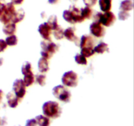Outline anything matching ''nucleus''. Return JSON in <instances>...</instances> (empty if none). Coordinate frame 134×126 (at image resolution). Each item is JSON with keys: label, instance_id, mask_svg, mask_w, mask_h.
Returning <instances> with one entry per match:
<instances>
[{"label": "nucleus", "instance_id": "nucleus-37", "mask_svg": "<svg viewBox=\"0 0 134 126\" xmlns=\"http://www.w3.org/2000/svg\"><path fill=\"white\" fill-rule=\"evenodd\" d=\"M3 97V92L2 90L0 89V103H1V101H2Z\"/></svg>", "mask_w": 134, "mask_h": 126}, {"label": "nucleus", "instance_id": "nucleus-32", "mask_svg": "<svg viewBox=\"0 0 134 126\" xmlns=\"http://www.w3.org/2000/svg\"><path fill=\"white\" fill-rule=\"evenodd\" d=\"M7 47V44L6 41L3 39H0V52L5 51Z\"/></svg>", "mask_w": 134, "mask_h": 126}, {"label": "nucleus", "instance_id": "nucleus-20", "mask_svg": "<svg viewBox=\"0 0 134 126\" xmlns=\"http://www.w3.org/2000/svg\"><path fill=\"white\" fill-rule=\"evenodd\" d=\"M37 125L41 126H48L50 125V119L48 117L44 116L39 115L35 117Z\"/></svg>", "mask_w": 134, "mask_h": 126}, {"label": "nucleus", "instance_id": "nucleus-22", "mask_svg": "<svg viewBox=\"0 0 134 126\" xmlns=\"http://www.w3.org/2000/svg\"><path fill=\"white\" fill-rule=\"evenodd\" d=\"M81 14L85 19H90L92 16L93 11L89 7L86 6V7L81 9Z\"/></svg>", "mask_w": 134, "mask_h": 126}, {"label": "nucleus", "instance_id": "nucleus-27", "mask_svg": "<svg viewBox=\"0 0 134 126\" xmlns=\"http://www.w3.org/2000/svg\"><path fill=\"white\" fill-rule=\"evenodd\" d=\"M95 51H94V48H82L81 49V54L83 55L85 57H90L91 56L94 55Z\"/></svg>", "mask_w": 134, "mask_h": 126}, {"label": "nucleus", "instance_id": "nucleus-8", "mask_svg": "<svg viewBox=\"0 0 134 126\" xmlns=\"http://www.w3.org/2000/svg\"><path fill=\"white\" fill-rule=\"evenodd\" d=\"M13 89L14 93L19 98H22L26 94V85L24 83L23 80H21V79L16 80L13 83Z\"/></svg>", "mask_w": 134, "mask_h": 126}, {"label": "nucleus", "instance_id": "nucleus-7", "mask_svg": "<svg viewBox=\"0 0 134 126\" xmlns=\"http://www.w3.org/2000/svg\"><path fill=\"white\" fill-rule=\"evenodd\" d=\"M62 81L64 85L70 87H75L78 83V76L73 71L67 72L63 75Z\"/></svg>", "mask_w": 134, "mask_h": 126}, {"label": "nucleus", "instance_id": "nucleus-36", "mask_svg": "<svg viewBox=\"0 0 134 126\" xmlns=\"http://www.w3.org/2000/svg\"><path fill=\"white\" fill-rule=\"evenodd\" d=\"M59 0H48V3L50 4H56L58 2Z\"/></svg>", "mask_w": 134, "mask_h": 126}, {"label": "nucleus", "instance_id": "nucleus-4", "mask_svg": "<svg viewBox=\"0 0 134 126\" xmlns=\"http://www.w3.org/2000/svg\"><path fill=\"white\" fill-rule=\"evenodd\" d=\"M94 20L95 21L99 22L103 26L109 27L115 23L116 20V17L111 11L105 12L104 14H102V13L99 12L94 16Z\"/></svg>", "mask_w": 134, "mask_h": 126}, {"label": "nucleus", "instance_id": "nucleus-24", "mask_svg": "<svg viewBox=\"0 0 134 126\" xmlns=\"http://www.w3.org/2000/svg\"><path fill=\"white\" fill-rule=\"evenodd\" d=\"M64 30H63L62 28L60 27L58 25L57 28L56 29L54 30L53 34L54 38H56L58 40H60V39H62L64 38Z\"/></svg>", "mask_w": 134, "mask_h": 126}, {"label": "nucleus", "instance_id": "nucleus-28", "mask_svg": "<svg viewBox=\"0 0 134 126\" xmlns=\"http://www.w3.org/2000/svg\"><path fill=\"white\" fill-rule=\"evenodd\" d=\"M75 60L78 64H82V65L87 64V60L86 57L81 54H77L75 56Z\"/></svg>", "mask_w": 134, "mask_h": 126}, {"label": "nucleus", "instance_id": "nucleus-9", "mask_svg": "<svg viewBox=\"0 0 134 126\" xmlns=\"http://www.w3.org/2000/svg\"><path fill=\"white\" fill-rule=\"evenodd\" d=\"M90 30L91 34L97 38H102L105 34V30L102 24L98 21L92 22L90 24Z\"/></svg>", "mask_w": 134, "mask_h": 126}, {"label": "nucleus", "instance_id": "nucleus-12", "mask_svg": "<svg viewBox=\"0 0 134 126\" xmlns=\"http://www.w3.org/2000/svg\"><path fill=\"white\" fill-rule=\"evenodd\" d=\"M94 42L92 37L88 35H83L81 39L80 47L82 48H94Z\"/></svg>", "mask_w": 134, "mask_h": 126}, {"label": "nucleus", "instance_id": "nucleus-2", "mask_svg": "<svg viewBox=\"0 0 134 126\" xmlns=\"http://www.w3.org/2000/svg\"><path fill=\"white\" fill-rule=\"evenodd\" d=\"M64 20L70 24L81 23L85 20V18L81 14V10L75 6H70L68 10H65L63 13Z\"/></svg>", "mask_w": 134, "mask_h": 126}, {"label": "nucleus", "instance_id": "nucleus-15", "mask_svg": "<svg viewBox=\"0 0 134 126\" xmlns=\"http://www.w3.org/2000/svg\"><path fill=\"white\" fill-rule=\"evenodd\" d=\"M16 24L13 23V22H10L9 23L5 24V26L3 27V32L5 35H10L14 34V33L16 32Z\"/></svg>", "mask_w": 134, "mask_h": 126}, {"label": "nucleus", "instance_id": "nucleus-31", "mask_svg": "<svg viewBox=\"0 0 134 126\" xmlns=\"http://www.w3.org/2000/svg\"><path fill=\"white\" fill-rule=\"evenodd\" d=\"M98 0H83V2L87 7H92L96 4Z\"/></svg>", "mask_w": 134, "mask_h": 126}, {"label": "nucleus", "instance_id": "nucleus-33", "mask_svg": "<svg viewBox=\"0 0 134 126\" xmlns=\"http://www.w3.org/2000/svg\"><path fill=\"white\" fill-rule=\"evenodd\" d=\"M26 125L27 126H31V125H37V123L36 120L35 119H29V120L27 121L26 122Z\"/></svg>", "mask_w": 134, "mask_h": 126}, {"label": "nucleus", "instance_id": "nucleus-38", "mask_svg": "<svg viewBox=\"0 0 134 126\" xmlns=\"http://www.w3.org/2000/svg\"><path fill=\"white\" fill-rule=\"evenodd\" d=\"M2 64H3V59H0V66L2 65Z\"/></svg>", "mask_w": 134, "mask_h": 126}, {"label": "nucleus", "instance_id": "nucleus-23", "mask_svg": "<svg viewBox=\"0 0 134 126\" xmlns=\"http://www.w3.org/2000/svg\"><path fill=\"white\" fill-rule=\"evenodd\" d=\"M47 23H48V24L49 25L51 30H54V29H56V28L58 26V24L57 17L55 15L51 16V17L48 18V21H47Z\"/></svg>", "mask_w": 134, "mask_h": 126}, {"label": "nucleus", "instance_id": "nucleus-21", "mask_svg": "<svg viewBox=\"0 0 134 126\" xmlns=\"http://www.w3.org/2000/svg\"><path fill=\"white\" fill-rule=\"evenodd\" d=\"M24 77L23 81L26 87L31 86L34 83V81H35V77H34V75L33 74V72L32 73L24 75Z\"/></svg>", "mask_w": 134, "mask_h": 126}, {"label": "nucleus", "instance_id": "nucleus-16", "mask_svg": "<svg viewBox=\"0 0 134 126\" xmlns=\"http://www.w3.org/2000/svg\"><path fill=\"white\" fill-rule=\"evenodd\" d=\"M38 68L41 73H45V72H48L49 70L48 59L43 57L41 58L38 62Z\"/></svg>", "mask_w": 134, "mask_h": 126}, {"label": "nucleus", "instance_id": "nucleus-13", "mask_svg": "<svg viewBox=\"0 0 134 126\" xmlns=\"http://www.w3.org/2000/svg\"><path fill=\"white\" fill-rule=\"evenodd\" d=\"M7 98L8 104L10 108H16L18 106V103H19L20 98L13 91L9 92L7 94Z\"/></svg>", "mask_w": 134, "mask_h": 126}, {"label": "nucleus", "instance_id": "nucleus-29", "mask_svg": "<svg viewBox=\"0 0 134 126\" xmlns=\"http://www.w3.org/2000/svg\"><path fill=\"white\" fill-rule=\"evenodd\" d=\"M36 81L41 86H44L46 84V76L43 74H37L35 76Z\"/></svg>", "mask_w": 134, "mask_h": 126}, {"label": "nucleus", "instance_id": "nucleus-18", "mask_svg": "<svg viewBox=\"0 0 134 126\" xmlns=\"http://www.w3.org/2000/svg\"><path fill=\"white\" fill-rule=\"evenodd\" d=\"M99 4L102 11H109L111 9L112 0H99Z\"/></svg>", "mask_w": 134, "mask_h": 126}, {"label": "nucleus", "instance_id": "nucleus-10", "mask_svg": "<svg viewBox=\"0 0 134 126\" xmlns=\"http://www.w3.org/2000/svg\"><path fill=\"white\" fill-rule=\"evenodd\" d=\"M51 30H51V28H50L49 25L48 24L47 22L41 24L39 26V28H38V32H39L41 37L44 40H50L51 35Z\"/></svg>", "mask_w": 134, "mask_h": 126}, {"label": "nucleus", "instance_id": "nucleus-11", "mask_svg": "<svg viewBox=\"0 0 134 126\" xmlns=\"http://www.w3.org/2000/svg\"><path fill=\"white\" fill-rule=\"evenodd\" d=\"M75 28L73 27H69L64 30V38H66L69 41H73L77 45H78V43L79 42V38L75 35Z\"/></svg>", "mask_w": 134, "mask_h": 126}, {"label": "nucleus", "instance_id": "nucleus-30", "mask_svg": "<svg viewBox=\"0 0 134 126\" xmlns=\"http://www.w3.org/2000/svg\"><path fill=\"white\" fill-rule=\"evenodd\" d=\"M130 17L129 13L128 11H124V10H121L119 13V18L120 20H125L128 19Z\"/></svg>", "mask_w": 134, "mask_h": 126}, {"label": "nucleus", "instance_id": "nucleus-17", "mask_svg": "<svg viewBox=\"0 0 134 126\" xmlns=\"http://www.w3.org/2000/svg\"><path fill=\"white\" fill-rule=\"evenodd\" d=\"M95 52H97L98 54H103L105 52H109V45L107 43L104 42H101L97 46H96L94 48Z\"/></svg>", "mask_w": 134, "mask_h": 126}, {"label": "nucleus", "instance_id": "nucleus-5", "mask_svg": "<svg viewBox=\"0 0 134 126\" xmlns=\"http://www.w3.org/2000/svg\"><path fill=\"white\" fill-rule=\"evenodd\" d=\"M52 94L57 99L64 102H69L71 97L69 91L64 85L54 87L52 89Z\"/></svg>", "mask_w": 134, "mask_h": 126}, {"label": "nucleus", "instance_id": "nucleus-3", "mask_svg": "<svg viewBox=\"0 0 134 126\" xmlns=\"http://www.w3.org/2000/svg\"><path fill=\"white\" fill-rule=\"evenodd\" d=\"M41 47L42 49L41 51L42 57L45 58L48 60L52 58L54 54L56 53L59 49L58 46L56 43L50 41V40L42 41L41 43Z\"/></svg>", "mask_w": 134, "mask_h": 126}, {"label": "nucleus", "instance_id": "nucleus-34", "mask_svg": "<svg viewBox=\"0 0 134 126\" xmlns=\"http://www.w3.org/2000/svg\"><path fill=\"white\" fill-rule=\"evenodd\" d=\"M24 0H11V2L15 5H20L22 3Z\"/></svg>", "mask_w": 134, "mask_h": 126}, {"label": "nucleus", "instance_id": "nucleus-25", "mask_svg": "<svg viewBox=\"0 0 134 126\" xmlns=\"http://www.w3.org/2000/svg\"><path fill=\"white\" fill-rule=\"evenodd\" d=\"M22 73L23 75L32 73L31 71V64L30 62H25L22 66Z\"/></svg>", "mask_w": 134, "mask_h": 126}, {"label": "nucleus", "instance_id": "nucleus-35", "mask_svg": "<svg viewBox=\"0 0 134 126\" xmlns=\"http://www.w3.org/2000/svg\"><path fill=\"white\" fill-rule=\"evenodd\" d=\"M5 4L3 3L0 2V14H1V13H2L3 10L4 8H5Z\"/></svg>", "mask_w": 134, "mask_h": 126}, {"label": "nucleus", "instance_id": "nucleus-19", "mask_svg": "<svg viewBox=\"0 0 134 126\" xmlns=\"http://www.w3.org/2000/svg\"><path fill=\"white\" fill-rule=\"evenodd\" d=\"M133 4L131 0H124L120 3V9L124 11H130L133 9Z\"/></svg>", "mask_w": 134, "mask_h": 126}, {"label": "nucleus", "instance_id": "nucleus-14", "mask_svg": "<svg viewBox=\"0 0 134 126\" xmlns=\"http://www.w3.org/2000/svg\"><path fill=\"white\" fill-rule=\"evenodd\" d=\"M25 17V12L22 9H19V10L15 11L14 14L12 17L10 22H13L14 24H17L18 22H21L22 20Z\"/></svg>", "mask_w": 134, "mask_h": 126}, {"label": "nucleus", "instance_id": "nucleus-26", "mask_svg": "<svg viewBox=\"0 0 134 126\" xmlns=\"http://www.w3.org/2000/svg\"><path fill=\"white\" fill-rule=\"evenodd\" d=\"M5 41H6L7 45L14 46L18 43V39L15 35L13 34V35H10V36L7 37Z\"/></svg>", "mask_w": 134, "mask_h": 126}, {"label": "nucleus", "instance_id": "nucleus-6", "mask_svg": "<svg viewBox=\"0 0 134 126\" xmlns=\"http://www.w3.org/2000/svg\"><path fill=\"white\" fill-rule=\"evenodd\" d=\"M15 7L13 3H8L5 4L3 10L0 14V21L4 24L10 22L12 17L15 13Z\"/></svg>", "mask_w": 134, "mask_h": 126}, {"label": "nucleus", "instance_id": "nucleus-1", "mask_svg": "<svg viewBox=\"0 0 134 126\" xmlns=\"http://www.w3.org/2000/svg\"><path fill=\"white\" fill-rule=\"evenodd\" d=\"M43 112L45 116L56 119L61 115L62 108L58 102L54 101H48L43 105Z\"/></svg>", "mask_w": 134, "mask_h": 126}]
</instances>
